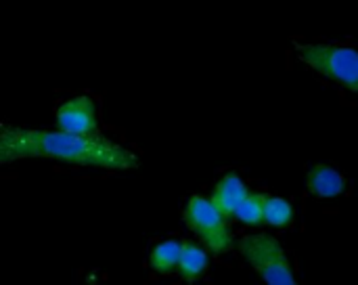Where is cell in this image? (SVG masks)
Here are the masks:
<instances>
[{"instance_id":"2","label":"cell","mask_w":358,"mask_h":285,"mask_svg":"<svg viewBox=\"0 0 358 285\" xmlns=\"http://www.w3.org/2000/svg\"><path fill=\"white\" fill-rule=\"evenodd\" d=\"M296 50L310 69L358 92V48L338 42H302Z\"/></svg>"},{"instance_id":"8","label":"cell","mask_w":358,"mask_h":285,"mask_svg":"<svg viewBox=\"0 0 358 285\" xmlns=\"http://www.w3.org/2000/svg\"><path fill=\"white\" fill-rule=\"evenodd\" d=\"M210 267V258L206 254V250L195 244V242H185L182 244V254H180V265H178V273L185 281L193 284L199 277L206 275Z\"/></svg>"},{"instance_id":"11","label":"cell","mask_w":358,"mask_h":285,"mask_svg":"<svg viewBox=\"0 0 358 285\" xmlns=\"http://www.w3.org/2000/svg\"><path fill=\"white\" fill-rule=\"evenodd\" d=\"M264 200H266V195H262V193H250V197L237 210L235 218L241 221L243 225L264 223Z\"/></svg>"},{"instance_id":"4","label":"cell","mask_w":358,"mask_h":285,"mask_svg":"<svg viewBox=\"0 0 358 285\" xmlns=\"http://www.w3.org/2000/svg\"><path fill=\"white\" fill-rule=\"evenodd\" d=\"M185 223L214 254H227L233 248L227 216L212 204V200L193 195L185 208Z\"/></svg>"},{"instance_id":"3","label":"cell","mask_w":358,"mask_h":285,"mask_svg":"<svg viewBox=\"0 0 358 285\" xmlns=\"http://www.w3.org/2000/svg\"><path fill=\"white\" fill-rule=\"evenodd\" d=\"M239 252L266 285H298L283 246L273 235H245L239 239Z\"/></svg>"},{"instance_id":"1","label":"cell","mask_w":358,"mask_h":285,"mask_svg":"<svg viewBox=\"0 0 358 285\" xmlns=\"http://www.w3.org/2000/svg\"><path fill=\"white\" fill-rule=\"evenodd\" d=\"M25 158H50L73 166L105 170H132L138 158L124 145L96 134H69L61 130H38L4 126L0 134V162L8 164Z\"/></svg>"},{"instance_id":"10","label":"cell","mask_w":358,"mask_h":285,"mask_svg":"<svg viewBox=\"0 0 358 285\" xmlns=\"http://www.w3.org/2000/svg\"><path fill=\"white\" fill-rule=\"evenodd\" d=\"M294 221V206L285 197L266 195L264 200V223L271 227H289Z\"/></svg>"},{"instance_id":"9","label":"cell","mask_w":358,"mask_h":285,"mask_svg":"<svg viewBox=\"0 0 358 285\" xmlns=\"http://www.w3.org/2000/svg\"><path fill=\"white\" fill-rule=\"evenodd\" d=\"M180 254H182V244L176 239H168V242H162L153 248V252L149 256V265L155 273L170 275V273L178 271Z\"/></svg>"},{"instance_id":"6","label":"cell","mask_w":358,"mask_h":285,"mask_svg":"<svg viewBox=\"0 0 358 285\" xmlns=\"http://www.w3.org/2000/svg\"><path fill=\"white\" fill-rule=\"evenodd\" d=\"M248 197H250V189L245 187V183L237 174H227L218 181L210 200L227 218H231L237 214V210Z\"/></svg>"},{"instance_id":"7","label":"cell","mask_w":358,"mask_h":285,"mask_svg":"<svg viewBox=\"0 0 358 285\" xmlns=\"http://www.w3.org/2000/svg\"><path fill=\"white\" fill-rule=\"evenodd\" d=\"M308 191L317 197L329 200V197H338L346 191V179L336 170L329 168L325 164H317L310 172H308Z\"/></svg>"},{"instance_id":"5","label":"cell","mask_w":358,"mask_h":285,"mask_svg":"<svg viewBox=\"0 0 358 285\" xmlns=\"http://www.w3.org/2000/svg\"><path fill=\"white\" fill-rule=\"evenodd\" d=\"M57 128L69 134H96L99 111L90 95H78L63 101L55 111Z\"/></svg>"}]
</instances>
